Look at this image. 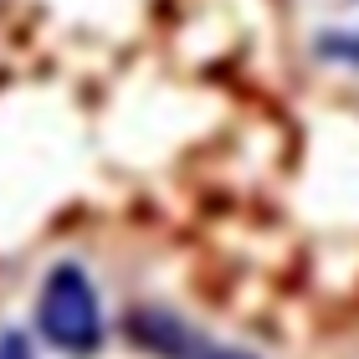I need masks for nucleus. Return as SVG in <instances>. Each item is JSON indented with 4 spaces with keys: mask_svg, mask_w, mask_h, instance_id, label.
<instances>
[{
    "mask_svg": "<svg viewBox=\"0 0 359 359\" xmlns=\"http://www.w3.org/2000/svg\"><path fill=\"white\" fill-rule=\"evenodd\" d=\"M318 52H323V57L349 62V67H359V36H323V41H318Z\"/></svg>",
    "mask_w": 359,
    "mask_h": 359,
    "instance_id": "20e7f679",
    "label": "nucleus"
},
{
    "mask_svg": "<svg viewBox=\"0 0 359 359\" xmlns=\"http://www.w3.org/2000/svg\"><path fill=\"white\" fill-rule=\"evenodd\" d=\"M123 329H128V339H134L139 349H149L154 359H185V349L195 344V329L180 313H170V308H134Z\"/></svg>",
    "mask_w": 359,
    "mask_h": 359,
    "instance_id": "f03ea898",
    "label": "nucleus"
},
{
    "mask_svg": "<svg viewBox=\"0 0 359 359\" xmlns=\"http://www.w3.org/2000/svg\"><path fill=\"white\" fill-rule=\"evenodd\" d=\"M36 334L57 354H97L103 349V303L93 277L77 262H57L36 298Z\"/></svg>",
    "mask_w": 359,
    "mask_h": 359,
    "instance_id": "f257e3e1",
    "label": "nucleus"
},
{
    "mask_svg": "<svg viewBox=\"0 0 359 359\" xmlns=\"http://www.w3.org/2000/svg\"><path fill=\"white\" fill-rule=\"evenodd\" d=\"M0 359H31L26 354V339L21 334H6V339H0Z\"/></svg>",
    "mask_w": 359,
    "mask_h": 359,
    "instance_id": "39448f33",
    "label": "nucleus"
},
{
    "mask_svg": "<svg viewBox=\"0 0 359 359\" xmlns=\"http://www.w3.org/2000/svg\"><path fill=\"white\" fill-rule=\"evenodd\" d=\"M185 359H257L252 349H236V344H216V339H201L195 334V344L185 349Z\"/></svg>",
    "mask_w": 359,
    "mask_h": 359,
    "instance_id": "7ed1b4c3",
    "label": "nucleus"
}]
</instances>
